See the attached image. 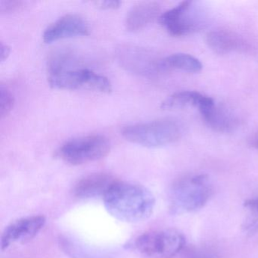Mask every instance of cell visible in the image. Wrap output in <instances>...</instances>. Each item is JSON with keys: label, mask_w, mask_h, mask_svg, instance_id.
Instances as JSON below:
<instances>
[{"label": "cell", "mask_w": 258, "mask_h": 258, "mask_svg": "<svg viewBox=\"0 0 258 258\" xmlns=\"http://www.w3.org/2000/svg\"><path fill=\"white\" fill-rule=\"evenodd\" d=\"M108 214L120 221L139 223L151 217L155 199L150 190L139 184L115 181L103 197Z\"/></svg>", "instance_id": "1"}, {"label": "cell", "mask_w": 258, "mask_h": 258, "mask_svg": "<svg viewBox=\"0 0 258 258\" xmlns=\"http://www.w3.org/2000/svg\"><path fill=\"white\" fill-rule=\"evenodd\" d=\"M182 123L177 119L161 118L128 125L121 134L127 141L146 148H158L176 143L183 134Z\"/></svg>", "instance_id": "2"}, {"label": "cell", "mask_w": 258, "mask_h": 258, "mask_svg": "<svg viewBox=\"0 0 258 258\" xmlns=\"http://www.w3.org/2000/svg\"><path fill=\"white\" fill-rule=\"evenodd\" d=\"M209 176L195 175L179 179L172 186L169 196L172 214H183L202 209L212 196Z\"/></svg>", "instance_id": "3"}, {"label": "cell", "mask_w": 258, "mask_h": 258, "mask_svg": "<svg viewBox=\"0 0 258 258\" xmlns=\"http://www.w3.org/2000/svg\"><path fill=\"white\" fill-rule=\"evenodd\" d=\"M183 234L174 229L151 231L139 235L132 247L146 258H172L185 247Z\"/></svg>", "instance_id": "4"}, {"label": "cell", "mask_w": 258, "mask_h": 258, "mask_svg": "<svg viewBox=\"0 0 258 258\" xmlns=\"http://www.w3.org/2000/svg\"><path fill=\"white\" fill-rule=\"evenodd\" d=\"M111 143L105 136H84L66 142L58 151V156L68 164L81 165L102 159L109 153Z\"/></svg>", "instance_id": "5"}, {"label": "cell", "mask_w": 258, "mask_h": 258, "mask_svg": "<svg viewBox=\"0 0 258 258\" xmlns=\"http://www.w3.org/2000/svg\"><path fill=\"white\" fill-rule=\"evenodd\" d=\"M160 23L172 36L180 37L202 29L206 19L196 2L185 1L161 15Z\"/></svg>", "instance_id": "6"}, {"label": "cell", "mask_w": 258, "mask_h": 258, "mask_svg": "<svg viewBox=\"0 0 258 258\" xmlns=\"http://www.w3.org/2000/svg\"><path fill=\"white\" fill-rule=\"evenodd\" d=\"M48 80L50 87L56 90L86 89L104 93L111 91V82L106 77L86 68H75L49 75Z\"/></svg>", "instance_id": "7"}, {"label": "cell", "mask_w": 258, "mask_h": 258, "mask_svg": "<svg viewBox=\"0 0 258 258\" xmlns=\"http://www.w3.org/2000/svg\"><path fill=\"white\" fill-rule=\"evenodd\" d=\"M117 62L126 72L141 77H153L164 71L162 59L152 51L134 44H123L116 49Z\"/></svg>", "instance_id": "8"}, {"label": "cell", "mask_w": 258, "mask_h": 258, "mask_svg": "<svg viewBox=\"0 0 258 258\" xmlns=\"http://www.w3.org/2000/svg\"><path fill=\"white\" fill-rule=\"evenodd\" d=\"M45 217L29 216L15 220L6 227L1 235V250H7L16 244H22L31 241L37 236L46 224Z\"/></svg>", "instance_id": "9"}, {"label": "cell", "mask_w": 258, "mask_h": 258, "mask_svg": "<svg viewBox=\"0 0 258 258\" xmlns=\"http://www.w3.org/2000/svg\"><path fill=\"white\" fill-rule=\"evenodd\" d=\"M90 34V27L87 21L78 15L69 14L60 18L49 25L43 33L46 43L58 41L63 39L83 37Z\"/></svg>", "instance_id": "10"}, {"label": "cell", "mask_w": 258, "mask_h": 258, "mask_svg": "<svg viewBox=\"0 0 258 258\" xmlns=\"http://www.w3.org/2000/svg\"><path fill=\"white\" fill-rule=\"evenodd\" d=\"M199 111L207 124L218 132H229L238 124L235 115L227 108L216 105L214 101L199 108Z\"/></svg>", "instance_id": "11"}, {"label": "cell", "mask_w": 258, "mask_h": 258, "mask_svg": "<svg viewBox=\"0 0 258 258\" xmlns=\"http://www.w3.org/2000/svg\"><path fill=\"white\" fill-rule=\"evenodd\" d=\"M111 175L98 173L81 179L75 187V194L80 199L104 197L108 188L115 182Z\"/></svg>", "instance_id": "12"}, {"label": "cell", "mask_w": 258, "mask_h": 258, "mask_svg": "<svg viewBox=\"0 0 258 258\" xmlns=\"http://www.w3.org/2000/svg\"><path fill=\"white\" fill-rule=\"evenodd\" d=\"M160 7L156 3L142 2L133 7L125 19V26L130 32H138L152 23L159 14Z\"/></svg>", "instance_id": "13"}, {"label": "cell", "mask_w": 258, "mask_h": 258, "mask_svg": "<svg viewBox=\"0 0 258 258\" xmlns=\"http://www.w3.org/2000/svg\"><path fill=\"white\" fill-rule=\"evenodd\" d=\"M207 43L211 49L218 54L229 53L245 49V43L241 37L227 31H214L208 34Z\"/></svg>", "instance_id": "14"}, {"label": "cell", "mask_w": 258, "mask_h": 258, "mask_svg": "<svg viewBox=\"0 0 258 258\" xmlns=\"http://www.w3.org/2000/svg\"><path fill=\"white\" fill-rule=\"evenodd\" d=\"M207 96H203L198 92L182 91L174 93L169 96L161 104L163 109H180L188 106H196L199 108L206 99Z\"/></svg>", "instance_id": "15"}, {"label": "cell", "mask_w": 258, "mask_h": 258, "mask_svg": "<svg viewBox=\"0 0 258 258\" xmlns=\"http://www.w3.org/2000/svg\"><path fill=\"white\" fill-rule=\"evenodd\" d=\"M164 70L177 69L188 73H197L202 71V62L192 55L185 53H176L162 58Z\"/></svg>", "instance_id": "16"}, {"label": "cell", "mask_w": 258, "mask_h": 258, "mask_svg": "<svg viewBox=\"0 0 258 258\" xmlns=\"http://www.w3.org/2000/svg\"><path fill=\"white\" fill-rule=\"evenodd\" d=\"M244 206L247 214L243 223V229L252 232L258 228V199H250L244 202Z\"/></svg>", "instance_id": "17"}, {"label": "cell", "mask_w": 258, "mask_h": 258, "mask_svg": "<svg viewBox=\"0 0 258 258\" xmlns=\"http://www.w3.org/2000/svg\"><path fill=\"white\" fill-rule=\"evenodd\" d=\"M15 98L11 90L4 84L0 86V115L1 117L8 115L14 107Z\"/></svg>", "instance_id": "18"}, {"label": "cell", "mask_w": 258, "mask_h": 258, "mask_svg": "<svg viewBox=\"0 0 258 258\" xmlns=\"http://www.w3.org/2000/svg\"><path fill=\"white\" fill-rule=\"evenodd\" d=\"M184 258H219V256L210 247L192 246L185 249Z\"/></svg>", "instance_id": "19"}, {"label": "cell", "mask_w": 258, "mask_h": 258, "mask_svg": "<svg viewBox=\"0 0 258 258\" xmlns=\"http://www.w3.org/2000/svg\"><path fill=\"white\" fill-rule=\"evenodd\" d=\"M21 3L18 1H0V13H9L15 11L20 6Z\"/></svg>", "instance_id": "20"}, {"label": "cell", "mask_w": 258, "mask_h": 258, "mask_svg": "<svg viewBox=\"0 0 258 258\" xmlns=\"http://www.w3.org/2000/svg\"><path fill=\"white\" fill-rule=\"evenodd\" d=\"M101 7L105 10H116L119 8L120 6V1L117 0H108L100 3Z\"/></svg>", "instance_id": "21"}, {"label": "cell", "mask_w": 258, "mask_h": 258, "mask_svg": "<svg viewBox=\"0 0 258 258\" xmlns=\"http://www.w3.org/2000/svg\"><path fill=\"white\" fill-rule=\"evenodd\" d=\"M10 54V47L7 44L1 43L0 44V61H4L8 58Z\"/></svg>", "instance_id": "22"}, {"label": "cell", "mask_w": 258, "mask_h": 258, "mask_svg": "<svg viewBox=\"0 0 258 258\" xmlns=\"http://www.w3.org/2000/svg\"><path fill=\"white\" fill-rule=\"evenodd\" d=\"M250 144H251L252 146H253V147L258 149V134L252 139Z\"/></svg>", "instance_id": "23"}]
</instances>
